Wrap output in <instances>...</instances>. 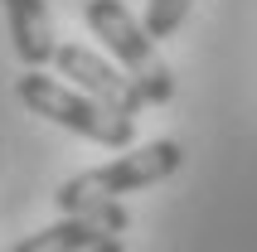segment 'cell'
<instances>
[{
  "instance_id": "obj_2",
  "label": "cell",
  "mask_w": 257,
  "mask_h": 252,
  "mask_svg": "<svg viewBox=\"0 0 257 252\" xmlns=\"http://www.w3.org/2000/svg\"><path fill=\"white\" fill-rule=\"evenodd\" d=\"M180 165H185V146L180 141H151L141 151H126L97 170H83V175L63 180L54 189V204L63 213L92 209V204H116L121 194H136V189H151V184L170 180Z\"/></svg>"
},
{
  "instance_id": "obj_8",
  "label": "cell",
  "mask_w": 257,
  "mask_h": 252,
  "mask_svg": "<svg viewBox=\"0 0 257 252\" xmlns=\"http://www.w3.org/2000/svg\"><path fill=\"white\" fill-rule=\"evenodd\" d=\"M87 252H126V242H121V238H102L97 247H87Z\"/></svg>"
},
{
  "instance_id": "obj_6",
  "label": "cell",
  "mask_w": 257,
  "mask_h": 252,
  "mask_svg": "<svg viewBox=\"0 0 257 252\" xmlns=\"http://www.w3.org/2000/svg\"><path fill=\"white\" fill-rule=\"evenodd\" d=\"M5 20H10V49L25 68H44L54 63V20H49V0H0Z\"/></svg>"
},
{
  "instance_id": "obj_1",
  "label": "cell",
  "mask_w": 257,
  "mask_h": 252,
  "mask_svg": "<svg viewBox=\"0 0 257 252\" xmlns=\"http://www.w3.org/2000/svg\"><path fill=\"white\" fill-rule=\"evenodd\" d=\"M15 97L25 102L34 116H49L63 131L87 136V141H97V146H107V151H126L131 141H136V116L112 112L107 102L87 97L83 87H68V83H58V78H49L44 68L20 73L15 78Z\"/></svg>"
},
{
  "instance_id": "obj_7",
  "label": "cell",
  "mask_w": 257,
  "mask_h": 252,
  "mask_svg": "<svg viewBox=\"0 0 257 252\" xmlns=\"http://www.w3.org/2000/svg\"><path fill=\"white\" fill-rule=\"evenodd\" d=\"M189 5H194V0H151V5H146V20H141V25L151 29V39H170L175 29L185 25Z\"/></svg>"
},
{
  "instance_id": "obj_4",
  "label": "cell",
  "mask_w": 257,
  "mask_h": 252,
  "mask_svg": "<svg viewBox=\"0 0 257 252\" xmlns=\"http://www.w3.org/2000/svg\"><path fill=\"white\" fill-rule=\"evenodd\" d=\"M54 68H58V78H73L87 97L107 102V107L121 112V116H136L146 107L141 87L131 83L121 68H112L107 58H97L87 44H58V49H54Z\"/></svg>"
},
{
  "instance_id": "obj_5",
  "label": "cell",
  "mask_w": 257,
  "mask_h": 252,
  "mask_svg": "<svg viewBox=\"0 0 257 252\" xmlns=\"http://www.w3.org/2000/svg\"><path fill=\"white\" fill-rule=\"evenodd\" d=\"M126 228H131V213L121 204H92V209L63 213L58 223L20 238L10 252H87V247H97L102 238H116Z\"/></svg>"
},
{
  "instance_id": "obj_3",
  "label": "cell",
  "mask_w": 257,
  "mask_h": 252,
  "mask_svg": "<svg viewBox=\"0 0 257 252\" xmlns=\"http://www.w3.org/2000/svg\"><path fill=\"white\" fill-rule=\"evenodd\" d=\"M83 20H87V29L107 44V54L116 58V68L141 87L146 107H165V102L175 97V73L165 68V58H160L151 29H146L121 0H87Z\"/></svg>"
}]
</instances>
